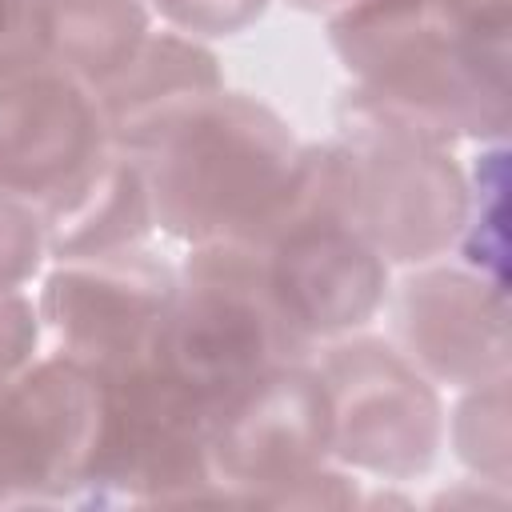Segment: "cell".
Masks as SVG:
<instances>
[{
    "label": "cell",
    "instance_id": "cell-19",
    "mask_svg": "<svg viewBox=\"0 0 512 512\" xmlns=\"http://www.w3.org/2000/svg\"><path fill=\"white\" fill-rule=\"evenodd\" d=\"M152 8L168 20L172 32L200 40V36L244 32L248 24H256L264 16L268 0H152Z\"/></svg>",
    "mask_w": 512,
    "mask_h": 512
},
{
    "label": "cell",
    "instance_id": "cell-4",
    "mask_svg": "<svg viewBox=\"0 0 512 512\" xmlns=\"http://www.w3.org/2000/svg\"><path fill=\"white\" fill-rule=\"evenodd\" d=\"M176 276L144 360L180 384L212 424L268 368L312 360V348L276 312L244 240L192 244Z\"/></svg>",
    "mask_w": 512,
    "mask_h": 512
},
{
    "label": "cell",
    "instance_id": "cell-16",
    "mask_svg": "<svg viewBox=\"0 0 512 512\" xmlns=\"http://www.w3.org/2000/svg\"><path fill=\"white\" fill-rule=\"evenodd\" d=\"M460 264L508 288V148L492 140L468 172V212L456 240Z\"/></svg>",
    "mask_w": 512,
    "mask_h": 512
},
{
    "label": "cell",
    "instance_id": "cell-18",
    "mask_svg": "<svg viewBox=\"0 0 512 512\" xmlns=\"http://www.w3.org/2000/svg\"><path fill=\"white\" fill-rule=\"evenodd\" d=\"M44 260L48 248H44L40 212L20 196L0 192V292L24 288Z\"/></svg>",
    "mask_w": 512,
    "mask_h": 512
},
{
    "label": "cell",
    "instance_id": "cell-13",
    "mask_svg": "<svg viewBox=\"0 0 512 512\" xmlns=\"http://www.w3.org/2000/svg\"><path fill=\"white\" fill-rule=\"evenodd\" d=\"M224 88V72L212 48L184 32H148L132 60L96 88L108 140L136 152L156 128H164L188 104Z\"/></svg>",
    "mask_w": 512,
    "mask_h": 512
},
{
    "label": "cell",
    "instance_id": "cell-20",
    "mask_svg": "<svg viewBox=\"0 0 512 512\" xmlns=\"http://www.w3.org/2000/svg\"><path fill=\"white\" fill-rule=\"evenodd\" d=\"M44 56V0H0V76L32 68Z\"/></svg>",
    "mask_w": 512,
    "mask_h": 512
},
{
    "label": "cell",
    "instance_id": "cell-7",
    "mask_svg": "<svg viewBox=\"0 0 512 512\" xmlns=\"http://www.w3.org/2000/svg\"><path fill=\"white\" fill-rule=\"evenodd\" d=\"M104 416L76 508L208 504V412L148 360L100 372Z\"/></svg>",
    "mask_w": 512,
    "mask_h": 512
},
{
    "label": "cell",
    "instance_id": "cell-5",
    "mask_svg": "<svg viewBox=\"0 0 512 512\" xmlns=\"http://www.w3.org/2000/svg\"><path fill=\"white\" fill-rule=\"evenodd\" d=\"M208 504L352 508L360 484L332 464V400L312 360H288L248 384L208 432Z\"/></svg>",
    "mask_w": 512,
    "mask_h": 512
},
{
    "label": "cell",
    "instance_id": "cell-14",
    "mask_svg": "<svg viewBox=\"0 0 512 512\" xmlns=\"http://www.w3.org/2000/svg\"><path fill=\"white\" fill-rule=\"evenodd\" d=\"M48 260H80L144 244L156 228L144 164L108 144L60 196L40 208Z\"/></svg>",
    "mask_w": 512,
    "mask_h": 512
},
{
    "label": "cell",
    "instance_id": "cell-8",
    "mask_svg": "<svg viewBox=\"0 0 512 512\" xmlns=\"http://www.w3.org/2000/svg\"><path fill=\"white\" fill-rule=\"evenodd\" d=\"M332 400V460L408 484L436 464L444 404L436 384L384 336L348 332L312 352Z\"/></svg>",
    "mask_w": 512,
    "mask_h": 512
},
{
    "label": "cell",
    "instance_id": "cell-21",
    "mask_svg": "<svg viewBox=\"0 0 512 512\" xmlns=\"http://www.w3.org/2000/svg\"><path fill=\"white\" fill-rule=\"evenodd\" d=\"M40 308L24 288L0 292V372H20L24 364L36 360L40 348Z\"/></svg>",
    "mask_w": 512,
    "mask_h": 512
},
{
    "label": "cell",
    "instance_id": "cell-9",
    "mask_svg": "<svg viewBox=\"0 0 512 512\" xmlns=\"http://www.w3.org/2000/svg\"><path fill=\"white\" fill-rule=\"evenodd\" d=\"M100 416V372L64 352L0 372V508H76Z\"/></svg>",
    "mask_w": 512,
    "mask_h": 512
},
{
    "label": "cell",
    "instance_id": "cell-1",
    "mask_svg": "<svg viewBox=\"0 0 512 512\" xmlns=\"http://www.w3.org/2000/svg\"><path fill=\"white\" fill-rule=\"evenodd\" d=\"M328 44L352 96L444 144L504 140L512 120L508 0H348Z\"/></svg>",
    "mask_w": 512,
    "mask_h": 512
},
{
    "label": "cell",
    "instance_id": "cell-11",
    "mask_svg": "<svg viewBox=\"0 0 512 512\" xmlns=\"http://www.w3.org/2000/svg\"><path fill=\"white\" fill-rule=\"evenodd\" d=\"M392 344L432 380L472 388L508 376V288L468 264H416L388 288Z\"/></svg>",
    "mask_w": 512,
    "mask_h": 512
},
{
    "label": "cell",
    "instance_id": "cell-6",
    "mask_svg": "<svg viewBox=\"0 0 512 512\" xmlns=\"http://www.w3.org/2000/svg\"><path fill=\"white\" fill-rule=\"evenodd\" d=\"M336 140L348 160L352 216L388 264L416 268L456 248L468 172L452 144L384 116L348 88L336 100Z\"/></svg>",
    "mask_w": 512,
    "mask_h": 512
},
{
    "label": "cell",
    "instance_id": "cell-12",
    "mask_svg": "<svg viewBox=\"0 0 512 512\" xmlns=\"http://www.w3.org/2000/svg\"><path fill=\"white\" fill-rule=\"evenodd\" d=\"M108 144L92 84L52 60L0 76V192L40 212Z\"/></svg>",
    "mask_w": 512,
    "mask_h": 512
},
{
    "label": "cell",
    "instance_id": "cell-2",
    "mask_svg": "<svg viewBox=\"0 0 512 512\" xmlns=\"http://www.w3.org/2000/svg\"><path fill=\"white\" fill-rule=\"evenodd\" d=\"M240 240L252 248L276 312L312 352L360 332L392 288V264L352 216L348 160L336 136L300 144L280 200Z\"/></svg>",
    "mask_w": 512,
    "mask_h": 512
},
{
    "label": "cell",
    "instance_id": "cell-22",
    "mask_svg": "<svg viewBox=\"0 0 512 512\" xmlns=\"http://www.w3.org/2000/svg\"><path fill=\"white\" fill-rule=\"evenodd\" d=\"M288 8H300V12H324V16H332V12H340L348 0H284Z\"/></svg>",
    "mask_w": 512,
    "mask_h": 512
},
{
    "label": "cell",
    "instance_id": "cell-3",
    "mask_svg": "<svg viewBox=\"0 0 512 512\" xmlns=\"http://www.w3.org/2000/svg\"><path fill=\"white\" fill-rule=\"evenodd\" d=\"M296 152L300 140L272 104L220 88L176 112L132 156L144 164L156 228L192 248L248 236L280 200Z\"/></svg>",
    "mask_w": 512,
    "mask_h": 512
},
{
    "label": "cell",
    "instance_id": "cell-15",
    "mask_svg": "<svg viewBox=\"0 0 512 512\" xmlns=\"http://www.w3.org/2000/svg\"><path fill=\"white\" fill-rule=\"evenodd\" d=\"M148 32V0H44V56L92 88L108 84Z\"/></svg>",
    "mask_w": 512,
    "mask_h": 512
},
{
    "label": "cell",
    "instance_id": "cell-17",
    "mask_svg": "<svg viewBox=\"0 0 512 512\" xmlns=\"http://www.w3.org/2000/svg\"><path fill=\"white\" fill-rule=\"evenodd\" d=\"M444 428L456 460L476 480L508 492V376L464 388Z\"/></svg>",
    "mask_w": 512,
    "mask_h": 512
},
{
    "label": "cell",
    "instance_id": "cell-10",
    "mask_svg": "<svg viewBox=\"0 0 512 512\" xmlns=\"http://www.w3.org/2000/svg\"><path fill=\"white\" fill-rule=\"evenodd\" d=\"M176 268L144 244L60 260L40 284V324L56 352L92 372H116L144 360L172 296Z\"/></svg>",
    "mask_w": 512,
    "mask_h": 512
}]
</instances>
